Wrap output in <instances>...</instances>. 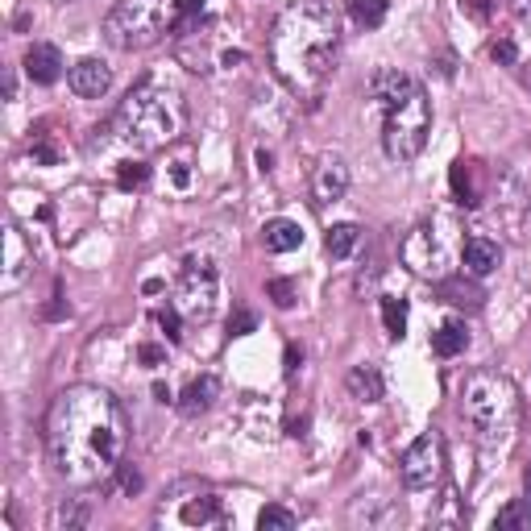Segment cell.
<instances>
[{"mask_svg":"<svg viewBox=\"0 0 531 531\" xmlns=\"http://www.w3.org/2000/svg\"><path fill=\"white\" fill-rule=\"evenodd\" d=\"M129 444L125 407L100 386H67L46 411V453L67 486H100L121 469Z\"/></svg>","mask_w":531,"mask_h":531,"instance_id":"cell-1","label":"cell"},{"mask_svg":"<svg viewBox=\"0 0 531 531\" xmlns=\"http://www.w3.org/2000/svg\"><path fill=\"white\" fill-rule=\"evenodd\" d=\"M341 59V13L332 0H295L270 30V67L295 96H320Z\"/></svg>","mask_w":531,"mask_h":531,"instance_id":"cell-2","label":"cell"},{"mask_svg":"<svg viewBox=\"0 0 531 531\" xmlns=\"http://www.w3.org/2000/svg\"><path fill=\"white\" fill-rule=\"evenodd\" d=\"M370 96L382 108V150L390 162H411L424 154L432 129V100L424 83L403 71H378L370 79Z\"/></svg>","mask_w":531,"mask_h":531,"instance_id":"cell-3","label":"cell"},{"mask_svg":"<svg viewBox=\"0 0 531 531\" xmlns=\"http://www.w3.org/2000/svg\"><path fill=\"white\" fill-rule=\"evenodd\" d=\"M113 129L125 146L133 150H166L175 146L183 129H187V100L175 83H162V79H142L137 88H129V96L121 100Z\"/></svg>","mask_w":531,"mask_h":531,"instance_id":"cell-4","label":"cell"},{"mask_svg":"<svg viewBox=\"0 0 531 531\" xmlns=\"http://www.w3.org/2000/svg\"><path fill=\"white\" fill-rule=\"evenodd\" d=\"M457 411L482 444H507L519 428L523 399H519V386L502 370H473L461 386Z\"/></svg>","mask_w":531,"mask_h":531,"instance_id":"cell-5","label":"cell"},{"mask_svg":"<svg viewBox=\"0 0 531 531\" xmlns=\"http://www.w3.org/2000/svg\"><path fill=\"white\" fill-rule=\"evenodd\" d=\"M179 0H117L104 17V38L113 50H150L171 38Z\"/></svg>","mask_w":531,"mask_h":531,"instance_id":"cell-6","label":"cell"},{"mask_svg":"<svg viewBox=\"0 0 531 531\" xmlns=\"http://www.w3.org/2000/svg\"><path fill=\"white\" fill-rule=\"evenodd\" d=\"M220 299V274L208 258H191L179 274V291H175V307L183 312L187 324H208Z\"/></svg>","mask_w":531,"mask_h":531,"instance_id":"cell-7","label":"cell"},{"mask_svg":"<svg viewBox=\"0 0 531 531\" xmlns=\"http://www.w3.org/2000/svg\"><path fill=\"white\" fill-rule=\"evenodd\" d=\"M166 498H171V502H162V507H158V523H175V527L225 523V507H220V498L204 482H179Z\"/></svg>","mask_w":531,"mask_h":531,"instance_id":"cell-8","label":"cell"},{"mask_svg":"<svg viewBox=\"0 0 531 531\" xmlns=\"http://www.w3.org/2000/svg\"><path fill=\"white\" fill-rule=\"evenodd\" d=\"M399 469H403V486L407 490H415V494L432 490L444 478V440L436 432H424L415 444H407Z\"/></svg>","mask_w":531,"mask_h":531,"instance_id":"cell-9","label":"cell"},{"mask_svg":"<svg viewBox=\"0 0 531 531\" xmlns=\"http://www.w3.org/2000/svg\"><path fill=\"white\" fill-rule=\"evenodd\" d=\"M403 258L415 274L424 278H440L444 266H449V245H444V225L440 220H424V225H415L411 237L403 241Z\"/></svg>","mask_w":531,"mask_h":531,"instance_id":"cell-10","label":"cell"},{"mask_svg":"<svg viewBox=\"0 0 531 531\" xmlns=\"http://www.w3.org/2000/svg\"><path fill=\"white\" fill-rule=\"evenodd\" d=\"M345 191H349V166H345V158L341 154H324L316 162V171H312V200L320 208H328V204L345 200Z\"/></svg>","mask_w":531,"mask_h":531,"instance_id":"cell-11","label":"cell"},{"mask_svg":"<svg viewBox=\"0 0 531 531\" xmlns=\"http://www.w3.org/2000/svg\"><path fill=\"white\" fill-rule=\"evenodd\" d=\"M30 270H34V245H25L21 229L9 225V229H5V278H0V287H5V291H17Z\"/></svg>","mask_w":531,"mask_h":531,"instance_id":"cell-12","label":"cell"},{"mask_svg":"<svg viewBox=\"0 0 531 531\" xmlns=\"http://www.w3.org/2000/svg\"><path fill=\"white\" fill-rule=\"evenodd\" d=\"M71 92L83 96V100H100L108 88H113V67H108L104 59H79L67 75Z\"/></svg>","mask_w":531,"mask_h":531,"instance_id":"cell-13","label":"cell"},{"mask_svg":"<svg viewBox=\"0 0 531 531\" xmlns=\"http://www.w3.org/2000/svg\"><path fill=\"white\" fill-rule=\"evenodd\" d=\"M25 75L34 83H59L63 75V50L50 46V42H34L25 50Z\"/></svg>","mask_w":531,"mask_h":531,"instance_id":"cell-14","label":"cell"},{"mask_svg":"<svg viewBox=\"0 0 531 531\" xmlns=\"http://www.w3.org/2000/svg\"><path fill=\"white\" fill-rule=\"evenodd\" d=\"M461 262H465V274H469V278H486V274L498 270L502 249H498V241H490V237H469V241L461 245Z\"/></svg>","mask_w":531,"mask_h":531,"instance_id":"cell-15","label":"cell"},{"mask_svg":"<svg viewBox=\"0 0 531 531\" xmlns=\"http://www.w3.org/2000/svg\"><path fill=\"white\" fill-rule=\"evenodd\" d=\"M262 245H266V254H291V249H299V245H303V229H299V220H287V216L266 220V229H262Z\"/></svg>","mask_w":531,"mask_h":531,"instance_id":"cell-16","label":"cell"},{"mask_svg":"<svg viewBox=\"0 0 531 531\" xmlns=\"http://www.w3.org/2000/svg\"><path fill=\"white\" fill-rule=\"evenodd\" d=\"M216 399H220V378H216V374H200V378H195V382L183 390L179 411H183V415H204Z\"/></svg>","mask_w":531,"mask_h":531,"instance_id":"cell-17","label":"cell"},{"mask_svg":"<svg viewBox=\"0 0 531 531\" xmlns=\"http://www.w3.org/2000/svg\"><path fill=\"white\" fill-rule=\"evenodd\" d=\"M345 386H349V395L357 403H378L386 395V382H382L378 366H370V361H366V366H353L349 378H345Z\"/></svg>","mask_w":531,"mask_h":531,"instance_id":"cell-18","label":"cell"},{"mask_svg":"<svg viewBox=\"0 0 531 531\" xmlns=\"http://www.w3.org/2000/svg\"><path fill=\"white\" fill-rule=\"evenodd\" d=\"M361 241H366V229H357V225H349V220H345V225H332V229H328L324 249H328V254L337 258V262H349L357 249H361Z\"/></svg>","mask_w":531,"mask_h":531,"instance_id":"cell-19","label":"cell"},{"mask_svg":"<svg viewBox=\"0 0 531 531\" xmlns=\"http://www.w3.org/2000/svg\"><path fill=\"white\" fill-rule=\"evenodd\" d=\"M465 345H469V328L461 320H449V324H440L432 332V353L436 357H457V353H465Z\"/></svg>","mask_w":531,"mask_h":531,"instance_id":"cell-20","label":"cell"},{"mask_svg":"<svg viewBox=\"0 0 531 531\" xmlns=\"http://www.w3.org/2000/svg\"><path fill=\"white\" fill-rule=\"evenodd\" d=\"M204 0H179L175 5V25H171V38H187L200 30V21H204Z\"/></svg>","mask_w":531,"mask_h":531,"instance_id":"cell-21","label":"cell"},{"mask_svg":"<svg viewBox=\"0 0 531 531\" xmlns=\"http://www.w3.org/2000/svg\"><path fill=\"white\" fill-rule=\"evenodd\" d=\"M382 324H386V337L399 341L403 332H407V303L395 299V295H386V299H382Z\"/></svg>","mask_w":531,"mask_h":531,"instance_id":"cell-22","label":"cell"},{"mask_svg":"<svg viewBox=\"0 0 531 531\" xmlns=\"http://www.w3.org/2000/svg\"><path fill=\"white\" fill-rule=\"evenodd\" d=\"M349 17L357 25H366V30H378L386 21V0H349Z\"/></svg>","mask_w":531,"mask_h":531,"instance_id":"cell-23","label":"cell"},{"mask_svg":"<svg viewBox=\"0 0 531 531\" xmlns=\"http://www.w3.org/2000/svg\"><path fill=\"white\" fill-rule=\"evenodd\" d=\"M453 191L465 208L478 204V187H473V162H453Z\"/></svg>","mask_w":531,"mask_h":531,"instance_id":"cell-24","label":"cell"},{"mask_svg":"<svg viewBox=\"0 0 531 531\" xmlns=\"http://www.w3.org/2000/svg\"><path fill=\"white\" fill-rule=\"evenodd\" d=\"M494 523H498L502 531H511V527H531V498H519V502H511V507H502Z\"/></svg>","mask_w":531,"mask_h":531,"instance_id":"cell-25","label":"cell"},{"mask_svg":"<svg viewBox=\"0 0 531 531\" xmlns=\"http://www.w3.org/2000/svg\"><path fill=\"white\" fill-rule=\"evenodd\" d=\"M258 527L262 531H291L295 527V515L287 507H274V502H270V507L258 511Z\"/></svg>","mask_w":531,"mask_h":531,"instance_id":"cell-26","label":"cell"},{"mask_svg":"<svg viewBox=\"0 0 531 531\" xmlns=\"http://www.w3.org/2000/svg\"><path fill=\"white\" fill-rule=\"evenodd\" d=\"M146 179H150V166H142V162H121V166H117V183H121V191L146 187Z\"/></svg>","mask_w":531,"mask_h":531,"instance_id":"cell-27","label":"cell"},{"mask_svg":"<svg viewBox=\"0 0 531 531\" xmlns=\"http://www.w3.org/2000/svg\"><path fill=\"white\" fill-rule=\"evenodd\" d=\"M83 523H88V507H83V502H59L54 527H83Z\"/></svg>","mask_w":531,"mask_h":531,"instance_id":"cell-28","label":"cell"},{"mask_svg":"<svg viewBox=\"0 0 531 531\" xmlns=\"http://www.w3.org/2000/svg\"><path fill=\"white\" fill-rule=\"evenodd\" d=\"M440 295H449V303H469V307H478V303H482V295L473 291V287L449 283V278H440Z\"/></svg>","mask_w":531,"mask_h":531,"instance_id":"cell-29","label":"cell"},{"mask_svg":"<svg viewBox=\"0 0 531 531\" xmlns=\"http://www.w3.org/2000/svg\"><path fill=\"white\" fill-rule=\"evenodd\" d=\"M266 291H270V299H274L278 307H291V303H295V283H287V278H270Z\"/></svg>","mask_w":531,"mask_h":531,"instance_id":"cell-30","label":"cell"},{"mask_svg":"<svg viewBox=\"0 0 531 531\" xmlns=\"http://www.w3.org/2000/svg\"><path fill=\"white\" fill-rule=\"evenodd\" d=\"M254 328H258V316L245 312V307H237L233 320H229V332H233V337H245V332H254Z\"/></svg>","mask_w":531,"mask_h":531,"instance_id":"cell-31","label":"cell"},{"mask_svg":"<svg viewBox=\"0 0 531 531\" xmlns=\"http://www.w3.org/2000/svg\"><path fill=\"white\" fill-rule=\"evenodd\" d=\"M121 490H125V494H137V490H142V473H137L133 465H121Z\"/></svg>","mask_w":531,"mask_h":531,"instance_id":"cell-32","label":"cell"},{"mask_svg":"<svg viewBox=\"0 0 531 531\" xmlns=\"http://www.w3.org/2000/svg\"><path fill=\"white\" fill-rule=\"evenodd\" d=\"M30 154H34V158H38V162H46V166H50V162H54V158H59V150H54V146H50V142H46V133H42V137H38V142H34V146H30Z\"/></svg>","mask_w":531,"mask_h":531,"instance_id":"cell-33","label":"cell"},{"mask_svg":"<svg viewBox=\"0 0 531 531\" xmlns=\"http://www.w3.org/2000/svg\"><path fill=\"white\" fill-rule=\"evenodd\" d=\"M490 54H494L498 63H515V46H511V42H494Z\"/></svg>","mask_w":531,"mask_h":531,"instance_id":"cell-34","label":"cell"},{"mask_svg":"<svg viewBox=\"0 0 531 531\" xmlns=\"http://www.w3.org/2000/svg\"><path fill=\"white\" fill-rule=\"evenodd\" d=\"M473 17H490V0H465Z\"/></svg>","mask_w":531,"mask_h":531,"instance_id":"cell-35","label":"cell"},{"mask_svg":"<svg viewBox=\"0 0 531 531\" xmlns=\"http://www.w3.org/2000/svg\"><path fill=\"white\" fill-rule=\"evenodd\" d=\"M299 357H303V353H295V345H291V349H287V374H295V366H299Z\"/></svg>","mask_w":531,"mask_h":531,"instance_id":"cell-36","label":"cell"},{"mask_svg":"<svg viewBox=\"0 0 531 531\" xmlns=\"http://www.w3.org/2000/svg\"><path fill=\"white\" fill-rule=\"evenodd\" d=\"M523 486H527V494H531V469H527V473H523Z\"/></svg>","mask_w":531,"mask_h":531,"instance_id":"cell-37","label":"cell"}]
</instances>
